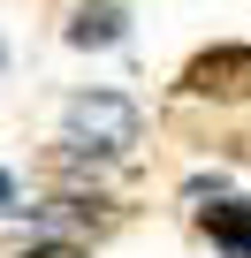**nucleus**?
Listing matches in <instances>:
<instances>
[{"label":"nucleus","mask_w":251,"mask_h":258,"mask_svg":"<svg viewBox=\"0 0 251 258\" xmlns=\"http://www.w3.org/2000/svg\"><path fill=\"white\" fill-rule=\"evenodd\" d=\"M61 121H69V152H91V160H122L145 129V114L122 91H76Z\"/></svg>","instance_id":"f257e3e1"},{"label":"nucleus","mask_w":251,"mask_h":258,"mask_svg":"<svg viewBox=\"0 0 251 258\" xmlns=\"http://www.w3.org/2000/svg\"><path fill=\"white\" fill-rule=\"evenodd\" d=\"M190 99H251V46H206L183 69Z\"/></svg>","instance_id":"f03ea898"},{"label":"nucleus","mask_w":251,"mask_h":258,"mask_svg":"<svg viewBox=\"0 0 251 258\" xmlns=\"http://www.w3.org/2000/svg\"><path fill=\"white\" fill-rule=\"evenodd\" d=\"M198 220H206V235H213V250H221V258H251V205L221 198V205H206Z\"/></svg>","instance_id":"7ed1b4c3"},{"label":"nucleus","mask_w":251,"mask_h":258,"mask_svg":"<svg viewBox=\"0 0 251 258\" xmlns=\"http://www.w3.org/2000/svg\"><path fill=\"white\" fill-rule=\"evenodd\" d=\"M122 38V0H84V8L69 16V46H114Z\"/></svg>","instance_id":"20e7f679"},{"label":"nucleus","mask_w":251,"mask_h":258,"mask_svg":"<svg viewBox=\"0 0 251 258\" xmlns=\"http://www.w3.org/2000/svg\"><path fill=\"white\" fill-rule=\"evenodd\" d=\"M23 258H84V250H76V243H31Z\"/></svg>","instance_id":"39448f33"},{"label":"nucleus","mask_w":251,"mask_h":258,"mask_svg":"<svg viewBox=\"0 0 251 258\" xmlns=\"http://www.w3.org/2000/svg\"><path fill=\"white\" fill-rule=\"evenodd\" d=\"M0 213H16V175L0 167Z\"/></svg>","instance_id":"423d86ee"},{"label":"nucleus","mask_w":251,"mask_h":258,"mask_svg":"<svg viewBox=\"0 0 251 258\" xmlns=\"http://www.w3.org/2000/svg\"><path fill=\"white\" fill-rule=\"evenodd\" d=\"M0 69H8V46H0Z\"/></svg>","instance_id":"0eeeda50"}]
</instances>
